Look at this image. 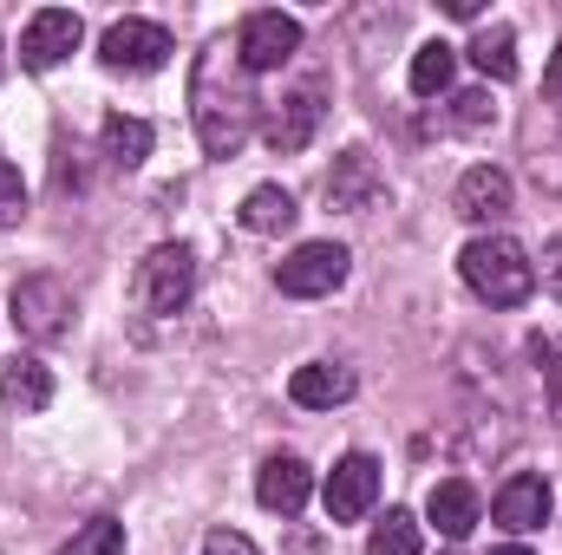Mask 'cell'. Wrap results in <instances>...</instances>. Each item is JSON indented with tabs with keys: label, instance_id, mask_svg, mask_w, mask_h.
<instances>
[{
	"label": "cell",
	"instance_id": "cell-1",
	"mask_svg": "<svg viewBox=\"0 0 562 555\" xmlns=\"http://www.w3.org/2000/svg\"><path fill=\"white\" fill-rule=\"evenodd\" d=\"M256 72L243 66V53L229 39H210L196 53V72H190V112H196V138L210 157H236L249 132H256Z\"/></svg>",
	"mask_w": 562,
	"mask_h": 555
},
{
	"label": "cell",
	"instance_id": "cell-2",
	"mask_svg": "<svg viewBox=\"0 0 562 555\" xmlns=\"http://www.w3.org/2000/svg\"><path fill=\"white\" fill-rule=\"evenodd\" d=\"M458 275H464V287H471L477 301H491V307H524V301L537 294V262H530L510 236H477V242H464Z\"/></svg>",
	"mask_w": 562,
	"mask_h": 555
},
{
	"label": "cell",
	"instance_id": "cell-3",
	"mask_svg": "<svg viewBox=\"0 0 562 555\" xmlns=\"http://www.w3.org/2000/svg\"><path fill=\"white\" fill-rule=\"evenodd\" d=\"M190 294H196V256H190L183 242H157V249L138 262V275H132V301H138V314L170 320V314L190 307Z\"/></svg>",
	"mask_w": 562,
	"mask_h": 555
},
{
	"label": "cell",
	"instance_id": "cell-4",
	"mask_svg": "<svg viewBox=\"0 0 562 555\" xmlns=\"http://www.w3.org/2000/svg\"><path fill=\"white\" fill-rule=\"evenodd\" d=\"M13 327L26 333V340H59L66 327H72V287L59 275H26L13 281Z\"/></svg>",
	"mask_w": 562,
	"mask_h": 555
},
{
	"label": "cell",
	"instance_id": "cell-5",
	"mask_svg": "<svg viewBox=\"0 0 562 555\" xmlns=\"http://www.w3.org/2000/svg\"><path fill=\"white\" fill-rule=\"evenodd\" d=\"M321 118H327V79H307V86H294V92H281L276 112H269V150L276 157H294V150H307L314 132H321Z\"/></svg>",
	"mask_w": 562,
	"mask_h": 555
},
{
	"label": "cell",
	"instance_id": "cell-6",
	"mask_svg": "<svg viewBox=\"0 0 562 555\" xmlns=\"http://www.w3.org/2000/svg\"><path fill=\"white\" fill-rule=\"evenodd\" d=\"M347 249L340 242H301L288 262L276 269V287L281 294H294V301H321V294H334L340 281H347Z\"/></svg>",
	"mask_w": 562,
	"mask_h": 555
},
{
	"label": "cell",
	"instance_id": "cell-7",
	"mask_svg": "<svg viewBox=\"0 0 562 555\" xmlns=\"http://www.w3.org/2000/svg\"><path fill=\"white\" fill-rule=\"evenodd\" d=\"M236 53H243L249 72H276V66H288V59L301 53V20H294V13H276V7L249 13L243 33H236Z\"/></svg>",
	"mask_w": 562,
	"mask_h": 555
},
{
	"label": "cell",
	"instance_id": "cell-8",
	"mask_svg": "<svg viewBox=\"0 0 562 555\" xmlns=\"http://www.w3.org/2000/svg\"><path fill=\"white\" fill-rule=\"evenodd\" d=\"M321 503H327V517H334V523H360V517L380 503V464H373L367 451H347V457L327 471Z\"/></svg>",
	"mask_w": 562,
	"mask_h": 555
},
{
	"label": "cell",
	"instance_id": "cell-9",
	"mask_svg": "<svg viewBox=\"0 0 562 555\" xmlns=\"http://www.w3.org/2000/svg\"><path fill=\"white\" fill-rule=\"evenodd\" d=\"M99 59L112 72H157L170 59V33L157 20H112L105 39H99Z\"/></svg>",
	"mask_w": 562,
	"mask_h": 555
},
{
	"label": "cell",
	"instance_id": "cell-10",
	"mask_svg": "<svg viewBox=\"0 0 562 555\" xmlns=\"http://www.w3.org/2000/svg\"><path fill=\"white\" fill-rule=\"evenodd\" d=\"M79 39H86L79 13H66V7H40V13L26 20V33H20V66H26V72H53L66 53H79Z\"/></svg>",
	"mask_w": 562,
	"mask_h": 555
},
{
	"label": "cell",
	"instance_id": "cell-11",
	"mask_svg": "<svg viewBox=\"0 0 562 555\" xmlns=\"http://www.w3.org/2000/svg\"><path fill=\"white\" fill-rule=\"evenodd\" d=\"M380 196H386V177L373 170V157L367 150H340L334 170H327V203L347 209V216H367V209H380Z\"/></svg>",
	"mask_w": 562,
	"mask_h": 555
},
{
	"label": "cell",
	"instance_id": "cell-12",
	"mask_svg": "<svg viewBox=\"0 0 562 555\" xmlns=\"http://www.w3.org/2000/svg\"><path fill=\"white\" fill-rule=\"evenodd\" d=\"M451 209H458L464 223H504V216H510V170H497V163H471V170L458 177Z\"/></svg>",
	"mask_w": 562,
	"mask_h": 555
},
{
	"label": "cell",
	"instance_id": "cell-13",
	"mask_svg": "<svg viewBox=\"0 0 562 555\" xmlns=\"http://www.w3.org/2000/svg\"><path fill=\"white\" fill-rule=\"evenodd\" d=\"M353 393H360V380H353V366H340V360H307V366H294V380H288V399L307 406V412H334V406H347Z\"/></svg>",
	"mask_w": 562,
	"mask_h": 555
},
{
	"label": "cell",
	"instance_id": "cell-14",
	"mask_svg": "<svg viewBox=\"0 0 562 555\" xmlns=\"http://www.w3.org/2000/svg\"><path fill=\"white\" fill-rule=\"evenodd\" d=\"M256 497H262V510H276V517H301L307 497H314V471H307L294 451H281V457H269V464L256 471Z\"/></svg>",
	"mask_w": 562,
	"mask_h": 555
},
{
	"label": "cell",
	"instance_id": "cell-15",
	"mask_svg": "<svg viewBox=\"0 0 562 555\" xmlns=\"http://www.w3.org/2000/svg\"><path fill=\"white\" fill-rule=\"evenodd\" d=\"M491 523H504V530H543L550 523V484L537 477V471H517L497 497H491Z\"/></svg>",
	"mask_w": 562,
	"mask_h": 555
},
{
	"label": "cell",
	"instance_id": "cell-16",
	"mask_svg": "<svg viewBox=\"0 0 562 555\" xmlns=\"http://www.w3.org/2000/svg\"><path fill=\"white\" fill-rule=\"evenodd\" d=\"M425 517L438 523V536L464 543V536L484 523V503H477L471 477H438V484H431V497H425Z\"/></svg>",
	"mask_w": 562,
	"mask_h": 555
},
{
	"label": "cell",
	"instance_id": "cell-17",
	"mask_svg": "<svg viewBox=\"0 0 562 555\" xmlns=\"http://www.w3.org/2000/svg\"><path fill=\"white\" fill-rule=\"evenodd\" d=\"M0 406L20 412V418L46 412V406H53V373H46L40 360H13V366L0 373Z\"/></svg>",
	"mask_w": 562,
	"mask_h": 555
},
{
	"label": "cell",
	"instance_id": "cell-18",
	"mask_svg": "<svg viewBox=\"0 0 562 555\" xmlns=\"http://www.w3.org/2000/svg\"><path fill=\"white\" fill-rule=\"evenodd\" d=\"M236 216H243V229H249V236H281V229H294V216H301V209H294V196H288L281 183H256V190L243 196V209H236Z\"/></svg>",
	"mask_w": 562,
	"mask_h": 555
},
{
	"label": "cell",
	"instance_id": "cell-19",
	"mask_svg": "<svg viewBox=\"0 0 562 555\" xmlns=\"http://www.w3.org/2000/svg\"><path fill=\"white\" fill-rule=\"evenodd\" d=\"M471 66H477L484 79H497V86H504V79H517V33H510L504 20H497V26H484V33L471 39Z\"/></svg>",
	"mask_w": 562,
	"mask_h": 555
},
{
	"label": "cell",
	"instance_id": "cell-20",
	"mask_svg": "<svg viewBox=\"0 0 562 555\" xmlns=\"http://www.w3.org/2000/svg\"><path fill=\"white\" fill-rule=\"evenodd\" d=\"M99 138H105V157H112V170H138L144 157H150V125H144V118H125V112H112Z\"/></svg>",
	"mask_w": 562,
	"mask_h": 555
},
{
	"label": "cell",
	"instance_id": "cell-21",
	"mask_svg": "<svg viewBox=\"0 0 562 555\" xmlns=\"http://www.w3.org/2000/svg\"><path fill=\"white\" fill-rule=\"evenodd\" d=\"M451 72H458V46L431 39V46L413 53V92H419V99H438V92L451 86Z\"/></svg>",
	"mask_w": 562,
	"mask_h": 555
},
{
	"label": "cell",
	"instance_id": "cell-22",
	"mask_svg": "<svg viewBox=\"0 0 562 555\" xmlns=\"http://www.w3.org/2000/svg\"><path fill=\"white\" fill-rule=\"evenodd\" d=\"M367 555H425L419 517H413V510H386V523H373V543H367Z\"/></svg>",
	"mask_w": 562,
	"mask_h": 555
},
{
	"label": "cell",
	"instance_id": "cell-23",
	"mask_svg": "<svg viewBox=\"0 0 562 555\" xmlns=\"http://www.w3.org/2000/svg\"><path fill=\"white\" fill-rule=\"evenodd\" d=\"M59 555H125V523H112V517H92L86 530H72V543Z\"/></svg>",
	"mask_w": 562,
	"mask_h": 555
},
{
	"label": "cell",
	"instance_id": "cell-24",
	"mask_svg": "<svg viewBox=\"0 0 562 555\" xmlns=\"http://www.w3.org/2000/svg\"><path fill=\"white\" fill-rule=\"evenodd\" d=\"M537 366H543V399H550V418L562 424V340H530Z\"/></svg>",
	"mask_w": 562,
	"mask_h": 555
},
{
	"label": "cell",
	"instance_id": "cell-25",
	"mask_svg": "<svg viewBox=\"0 0 562 555\" xmlns=\"http://www.w3.org/2000/svg\"><path fill=\"white\" fill-rule=\"evenodd\" d=\"M491 118H497L491 92H458V99H451V125H458V132H484Z\"/></svg>",
	"mask_w": 562,
	"mask_h": 555
},
{
	"label": "cell",
	"instance_id": "cell-26",
	"mask_svg": "<svg viewBox=\"0 0 562 555\" xmlns=\"http://www.w3.org/2000/svg\"><path fill=\"white\" fill-rule=\"evenodd\" d=\"M26 216V183H20V170L0 157V229H13Z\"/></svg>",
	"mask_w": 562,
	"mask_h": 555
},
{
	"label": "cell",
	"instance_id": "cell-27",
	"mask_svg": "<svg viewBox=\"0 0 562 555\" xmlns=\"http://www.w3.org/2000/svg\"><path fill=\"white\" fill-rule=\"evenodd\" d=\"M203 555H262V550H256L243 530H210V536H203Z\"/></svg>",
	"mask_w": 562,
	"mask_h": 555
},
{
	"label": "cell",
	"instance_id": "cell-28",
	"mask_svg": "<svg viewBox=\"0 0 562 555\" xmlns=\"http://www.w3.org/2000/svg\"><path fill=\"white\" fill-rule=\"evenodd\" d=\"M537 281H543V287H550V294L562 301V236L550 242V249H543V269H537Z\"/></svg>",
	"mask_w": 562,
	"mask_h": 555
},
{
	"label": "cell",
	"instance_id": "cell-29",
	"mask_svg": "<svg viewBox=\"0 0 562 555\" xmlns=\"http://www.w3.org/2000/svg\"><path fill=\"white\" fill-rule=\"evenodd\" d=\"M543 92L562 105V46H557V59H550V72H543Z\"/></svg>",
	"mask_w": 562,
	"mask_h": 555
},
{
	"label": "cell",
	"instance_id": "cell-30",
	"mask_svg": "<svg viewBox=\"0 0 562 555\" xmlns=\"http://www.w3.org/2000/svg\"><path fill=\"white\" fill-rule=\"evenodd\" d=\"M445 13H451V20H477V13H484V0H445Z\"/></svg>",
	"mask_w": 562,
	"mask_h": 555
},
{
	"label": "cell",
	"instance_id": "cell-31",
	"mask_svg": "<svg viewBox=\"0 0 562 555\" xmlns=\"http://www.w3.org/2000/svg\"><path fill=\"white\" fill-rule=\"evenodd\" d=\"M497 555H530V550H497Z\"/></svg>",
	"mask_w": 562,
	"mask_h": 555
},
{
	"label": "cell",
	"instance_id": "cell-32",
	"mask_svg": "<svg viewBox=\"0 0 562 555\" xmlns=\"http://www.w3.org/2000/svg\"><path fill=\"white\" fill-rule=\"evenodd\" d=\"M0 66H7V53H0Z\"/></svg>",
	"mask_w": 562,
	"mask_h": 555
},
{
	"label": "cell",
	"instance_id": "cell-33",
	"mask_svg": "<svg viewBox=\"0 0 562 555\" xmlns=\"http://www.w3.org/2000/svg\"><path fill=\"white\" fill-rule=\"evenodd\" d=\"M445 555H458V550H445Z\"/></svg>",
	"mask_w": 562,
	"mask_h": 555
}]
</instances>
